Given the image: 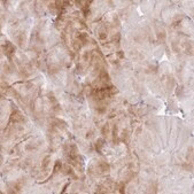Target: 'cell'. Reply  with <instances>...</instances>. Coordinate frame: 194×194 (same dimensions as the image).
Instances as JSON below:
<instances>
[{
  "label": "cell",
  "instance_id": "cell-1",
  "mask_svg": "<svg viewBox=\"0 0 194 194\" xmlns=\"http://www.w3.org/2000/svg\"><path fill=\"white\" fill-rule=\"evenodd\" d=\"M11 119H12V121H14V122H23L24 118H23V116H22V115L17 112V110H15V112L12 114Z\"/></svg>",
  "mask_w": 194,
  "mask_h": 194
},
{
  "label": "cell",
  "instance_id": "cell-2",
  "mask_svg": "<svg viewBox=\"0 0 194 194\" xmlns=\"http://www.w3.org/2000/svg\"><path fill=\"white\" fill-rule=\"evenodd\" d=\"M5 48H6V52H5V53H6L8 56H11L12 54H13V52H14V46L12 45L9 41H6V44H5Z\"/></svg>",
  "mask_w": 194,
  "mask_h": 194
},
{
  "label": "cell",
  "instance_id": "cell-3",
  "mask_svg": "<svg viewBox=\"0 0 194 194\" xmlns=\"http://www.w3.org/2000/svg\"><path fill=\"white\" fill-rule=\"evenodd\" d=\"M98 168H99V170L101 171V172H105V171L109 170V165H108L106 162H100L99 165H98Z\"/></svg>",
  "mask_w": 194,
  "mask_h": 194
},
{
  "label": "cell",
  "instance_id": "cell-4",
  "mask_svg": "<svg viewBox=\"0 0 194 194\" xmlns=\"http://www.w3.org/2000/svg\"><path fill=\"white\" fill-rule=\"evenodd\" d=\"M77 38L79 39V40L82 41L83 44H86V41H87V35H86V33H84V32L78 33V35H77Z\"/></svg>",
  "mask_w": 194,
  "mask_h": 194
},
{
  "label": "cell",
  "instance_id": "cell-5",
  "mask_svg": "<svg viewBox=\"0 0 194 194\" xmlns=\"http://www.w3.org/2000/svg\"><path fill=\"white\" fill-rule=\"evenodd\" d=\"M102 146H104V140H102V139H99V140L97 141V144H95V148H97L98 153L101 154V148H102Z\"/></svg>",
  "mask_w": 194,
  "mask_h": 194
},
{
  "label": "cell",
  "instance_id": "cell-6",
  "mask_svg": "<svg viewBox=\"0 0 194 194\" xmlns=\"http://www.w3.org/2000/svg\"><path fill=\"white\" fill-rule=\"evenodd\" d=\"M48 161H50V156H46V158H45V160H44V163H43V168L44 169H46V168H47V165H48V163H50V162H48Z\"/></svg>",
  "mask_w": 194,
  "mask_h": 194
},
{
  "label": "cell",
  "instance_id": "cell-7",
  "mask_svg": "<svg viewBox=\"0 0 194 194\" xmlns=\"http://www.w3.org/2000/svg\"><path fill=\"white\" fill-rule=\"evenodd\" d=\"M83 14H84L85 17H87V15L90 14V9H88V6L83 7Z\"/></svg>",
  "mask_w": 194,
  "mask_h": 194
},
{
  "label": "cell",
  "instance_id": "cell-8",
  "mask_svg": "<svg viewBox=\"0 0 194 194\" xmlns=\"http://www.w3.org/2000/svg\"><path fill=\"white\" fill-rule=\"evenodd\" d=\"M100 38H101V39H105V38H106V35H105L104 32H101V35H100Z\"/></svg>",
  "mask_w": 194,
  "mask_h": 194
}]
</instances>
